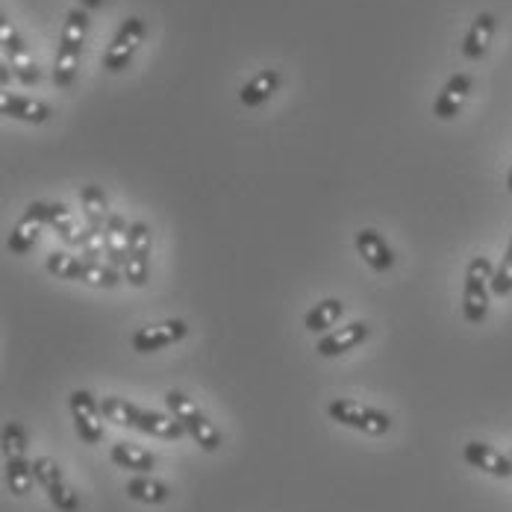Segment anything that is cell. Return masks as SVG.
<instances>
[{"label": "cell", "instance_id": "obj_10", "mask_svg": "<svg viewBox=\"0 0 512 512\" xmlns=\"http://www.w3.org/2000/svg\"><path fill=\"white\" fill-rule=\"evenodd\" d=\"M68 407H71V418H74L77 436L86 445H98L103 439L101 401H95V395L89 389H74L68 395Z\"/></svg>", "mask_w": 512, "mask_h": 512}, {"label": "cell", "instance_id": "obj_8", "mask_svg": "<svg viewBox=\"0 0 512 512\" xmlns=\"http://www.w3.org/2000/svg\"><path fill=\"white\" fill-rule=\"evenodd\" d=\"M33 471H36V483L45 489L48 501H51L56 510H80V495L71 489V483L65 480V474H62V468L56 465V460H51V457H39V460H33Z\"/></svg>", "mask_w": 512, "mask_h": 512}, {"label": "cell", "instance_id": "obj_14", "mask_svg": "<svg viewBox=\"0 0 512 512\" xmlns=\"http://www.w3.org/2000/svg\"><path fill=\"white\" fill-rule=\"evenodd\" d=\"M354 245H357V254L362 256V262L377 274H383L395 265V251L389 248V242L374 227H362L354 236Z\"/></svg>", "mask_w": 512, "mask_h": 512}, {"label": "cell", "instance_id": "obj_27", "mask_svg": "<svg viewBox=\"0 0 512 512\" xmlns=\"http://www.w3.org/2000/svg\"><path fill=\"white\" fill-rule=\"evenodd\" d=\"M101 410H103V418H106V421H112V424H118V427H130V430H136V427H139L142 407L130 404L127 398H115V395H109V398H103L101 401Z\"/></svg>", "mask_w": 512, "mask_h": 512}, {"label": "cell", "instance_id": "obj_3", "mask_svg": "<svg viewBox=\"0 0 512 512\" xmlns=\"http://www.w3.org/2000/svg\"><path fill=\"white\" fill-rule=\"evenodd\" d=\"M45 271L59 277V280H77V283L98 286V289H112V286L121 283L118 268L109 265V262H92V259H83V256L56 254V251L45 259Z\"/></svg>", "mask_w": 512, "mask_h": 512}, {"label": "cell", "instance_id": "obj_11", "mask_svg": "<svg viewBox=\"0 0 512 512\" xmlns=\"http://www.w3.org/2000/svg\"><path fill=\"white\" fill-rule=\"evenodd\" d=\"M189 336V324L183 318H168V321H159V324H148V327H139L133 336H130V345L136 354H154L162 351L168 345H177Z\"/></svg>", "mask_w": 512, "mask_h": 512}, {"label": "cell", "instance_id": "obj_20", "mask_svg": "<svg viewBox=\"0 0 512 512\" xmlns=\"http://www.w3.org/2000/svg\"><path fill=\"white\" fill-rule=\"evenodd\" d=\"M280 83H283V74L277 68H265L259 71L254 80H248L242 89H239V103L248 106V109H256L262 103H268L274 98V92H280Z\"/></svg>", "mask_w": 512, "mask_h": 512}, {"label": "cell", "instance_id": "obj_17", "mask_svg": "<svg viewBox=\"0 0 512 512\" xmlns=\"http://www.w3.org/2000/svg\"><path fill=\"white\" fill-rule=\"evenodd\" d=\"M495 30H498L495 15H492V12H480V15L471 21L468 33H465V39H462V56L471 59V62L483 59L486 51H489V45H492V39H495Z\"/></svg>", "mask_w": 512, "mask_h": 512}, {"label": "cell", "instance_id": "obj_12", "mask_svg": "<svg viewBox=\"0 0 512 512\" xmlns=\"http://www.w3.org/2000/svg\"><path fill=\"white\" fill-rule=\"evenodd\" d=\"M42 227H48V204L45 201H33V204L24 209V215L18 218L15 230L9 233L6 239V251L12 256H24L33 251Z\"/></svg>", "mask_w": 512, "mask_h": 512}, {"label": "cell", "instance_id": "obj_2", "mask_svg": "<svg viewBox=\"0 0 512 512\" xmlns=\"http://www.w3.org/2000/svg\"><path fill=\"white\" fill-rule=\"evenodd\" d=\"M492 277L495 265L489 256H474L465 268V283H462V318L468 324H483L492 304Z\"/></svg>", "mask_w": 512, "mask_h": 512}, {"label": "cell", "instance_id": "obj_15", "mask_svg": "<svg viewBox=\"0 0 512 512\" xmlns=\"http://www.w3.org/2000/svg\"><path fill=\"white\" fill-rule=\"evenodd\" d=\"M471 86H474V80H471V74H454L445 86H442V92H439V98L433 103V115L439 118V121H451V118H457L460 115V109L468 101V95H471Z\"/></svg>", "mask_w": 512, "mask_h": 512}, {"label": "cell", "instance_id": "obj_18", "mask_svg": "<svg viewBox=\"0 0 512 512\" xmlns=\"http://www.w3.org/2000/svg\"><path fill=\"white\" fill-rule=\"evenodd\" d=\"M127 251H130V224L118 212H112L109 221H106V230H103L106 262L115 265V268H124L127 265Z\"/></svg>", "mask_w": 512, "mask_h": 512}, {"label": "cell", "instance_id": "obj_31", "mask_svg": "<svg viewBox=\"0 0 512 512\" xmlns=\"http://www.w3.org/2000/svg\"><path fill=\"white\" fill-rule=\"evenodd\" d=\"M77 3H80V6H83L86 12H89V9H101L106 0H77Z\"/></svg>", "mask_w": 512, "mask_h": 512}, {"label": "cell", "instance_id": "obj_19", "mask_svg": "<svg viewBox=\"0 0 512 512\" xmlns=\"http://www.w3.org/2000/svg\"><path fill=\"white\" fill-rule=\"evenodd\" d=\"M0 112L6 118L24 121V124H45V121H51V106L48 103L33 101V98H24V95H9V92L0 95Z\"/></svg>", "mask_w": 512, "mask_h": 512}, {"label": "cell", "instance_id": "obj_1", "mask_svg": "<svg viewBox=\"0 0 512 512\" xmlns=\"http://www.w3.org/2000/svg\"><path fill=\"white\" fill-rule=\"evenodd\" d=\"M86 36H89V12H86L83 6H74V9L65 15L62 36H59V48H56V56H53L51 77L56 89H68V86L77 80Z\"/></svg>", "mask_w": 512, "mask_h": 512}, {"label": "cell", "instance_id": "obj_30", "mask_svg": "<svg viewBox=\"0 0 512 512\" xmlns=\"http://www.w3.org/2000/svg\"><path fill=\"white\" fill-rule=\"evenodd\" d=\"M492 295L498 298H507L512 295V239L507 245V254L501 259V265L495 268V277H492Z\"/></svg>", "mask_w": 512, "mask_h": 512}, {"label": "cell", "instance_id": "obj_22", "mask_svg": "<svg viewBox=\"0 0 512 512\" xmlns=\"http://www.w3.org/2000/svg\"><path fill=\"white\" fill-rule=\"evenodd\" d=\"M80 204H83V215H86L89 233L103 236L106 221H109V201H106V195H103L101 186H95V183L83 186V192H80Z\"/></svg>", "mask_w": 512, "mask_h": 512}, {"label": "cell", "instance_id": "obj_25", "mask_svg": "<svg viewBox=\"0 0 512 512\" xmlns=\"http://www.w3.org/2000/svg\"><path fill=\"white\" fill-rule=\"evenodd\" d=\"M3 477H6V489L15 495V498H24L30 495L33 489V480H36V471H33V462L27 457H9L3 460Z\"/></svg>", "mask_w": 512, "mask_h": 512}, {"label": "cell", "instance_id": "obj_29", "mask_svg": "<svg viewBox=\"0 0 512 512\" xmlns=\"http://www.w3.org/2000/svg\"><path fill=\"white\" fill-rule=\"evenodd\" d=\"M27 457V430L18 421H6L3 427V460Z\"/></svg>", "mask_w": 512, "mask_h": 512}, {"label": "cell", "instance_id": "obj_33", "mask_svg": "<svg viewBox=\"0 0 512 512\" xmlns=\"http://www.w3.org/2000/svg\"><path fill=\"white\" fill-rule=\"evenodd\" d=\"M507 186H510V192H512V165H510V174H507Z\"/></svg>", "mask_w": 512, "mask_h": 512}, {"label": "cell", "instance_id": "obj_16", "mask_svg": "<svg viewBox=\"0 0 512 512\" xmlns=\"http://www.w3.org/2000/svg\"><path fill=\"white\" fill-rule=\"evenodd\" d=\"M462 460L468 462L471 468H480V471L492 474V477H501V480L512 477V457L501 454V451H495L492 445L468 442V445L462 448Z\"/></svg>", "mask_w": 512, "mask_h": 512}, {"label": "cell", "instance_id": "obj_13", "mask_svg": "<svg viewBox=\"0 0 512 512\" xmlns=\"http://www.w3.org/2000/svg\"><path fill=\"white\" fill-rule=\"evenodd\" d=\"M368 333H371V327H368L365 321H351V324H345V327H339V330L324 333V336L315 342V354L324 359L342 357V354L359 348V345L368 339Z\"/></svg>", "mask_w": 512, "mask_h": 512}, {"label": "cell", "instance_id": "obj_28", "mask_svg": "<svg viewBox=\"0 0 512 512\" xmlns=\"http://www.w3.org/2000/svg\"><path fill=\"white\" fill-rule=\"evenodd\" d=\"M48 227L65 245H74L80 239L77 236V224H74V212L65 204H48Z\"/></svg>", "mask_w": 512, "mask_h": 512}, {"label": "cell", "instance_id": "obj_24", "mask_svg": "<svg viewBox=\"0 0 512 512\" xmlns=\"http://www.w3.org/2000/svg\"><path fill=\"white\" fill-rule=\"evenodd\" d=\"M124 492H127V498H133V501H139V504H148V507H159V504H165V501L171 498L168 483H162V480H156V477H148V474L127 480V489H124Z\"/></svg>", "mask_w": 512, "mask_h": 512}, {"label": "cell", "instance_id": "obj_32", "mask_svg": "<svg viewBox=\"0 0 512 512\" xmlns=\"http://www.w3.org/2000/svg\"><path fill=\"white\" fill-rule=\"evenodd\" d=\"M0 83H3V89H6V83H9V65H6V62L0 65Z\"/></svg>", "mask_w": 512, "mask_h": 512}, {"label": "cell", "instance_id": "obj_5", "mask_svg": "<svg viewBox=\"0 0 512 512\" xmlns=\"http://www.w3.org/2000/svg\"><path fill=\"white\" fill-rule=\"evenodd\" d=\"M327 415L342 424V427H351L357 433L365 436H386L392 430V415L377 407H368V404H359L351 398H336L327 404Z\"/></svg>", "mask_w": 512, "mask_h": 512}, {"label": "cell", "instance_id": "obj_23", "mask_svg": "<svg viewBox=\"0 0 512 512\" xmlns=\"http://www.w3.org/2000/svg\"><path fill=\"white\" fill-rule=\"evenodd\" d=\"M139 433H148V436H156V439H165V442H174L180 436H186L183 424L168 412H154V410H142L139 415Z\"/></svg>", "mask_w": 512, "mask_h": 512}, {"label": "cell", "instance_id": "obj_7", "mask_svg": "<svg viewBox=\"0 0 512 512\" xmlns=\"http://www.w3.org/2000/svg\"><path fill=\"white\" fill-rule=\"evenodd\" d=\"M0 45H3V59L12 68V74L18 77L21 86H36L42 80L39 65L30 59V51L21 39V33L12 27V21L6 15H0Z\"/></svg>", "mask_w": 512, "mask_h": 512}, {"label": "cell", "instance_id": "obj_21", "mask_svg": "<svg viewBox=\"0 0 512 512\" xmlns=\"http://www.w3.org/2000/svg\"><path fill=\"white\" fill-rule=\"evenodd\" d=\"M109 460L115 462L118 468H127V471H136V474H151L156 468V457L142 448V445H133V442H115L112 451H109Z\"/></svg>", "mask_w": 512, "mask_h": 512}, {"label": "cell", "instance_id": "obj_9", "mask_svg": "<svg viewBox=\"0 0 512 512\" xmlns=\"http://www.w3.org/2000/svg\"><path fill=\"white\" fill-rule=\"evenodd\" d=\"M151 251H154L151 227L145 221H133L130 224V251H127L124 277L136 289H142L151 280Z\"/></svg>", "mask_w": 512, "mask_h": 512}, {"label": "cell", "instance_id": "obj_26", "mask_svg": "<svg viewBox=\"0 0 512 512\" xmlns=\"http://www.w3.org/2000/svg\"><path fill=\"white\" fill-rule=\"evenodd\" d=\"M342 315H345V304L339 298H324L321 304L309 309L307 318H304V327L309 333H330Z\"/></svg>", "mask_w": 512, "mask_h": 512}, {"label": "cell", "instance_id": "obj_4", "mask_svg": "<svg viewBox=\"0 0 512 512\" xmlns=\"http://www.w3.org/2000/svg\"><path fill=\"white\" fill-rule=\"evenodd\" d=\"M165 407H168V412L183 424L186 436H192V439L198 442L201 451L212 454V451L221 448V430L206 418L204 412L198 410V404H195L189 395H183V392H177V389H168V392H165Z\"/></svg>", "mask_w": 512, "mask_h": 512}, {"label": "cell", "instance_id": "obj_6", "mask_svg": "<svg viewBox=\"0 0 512 512\" xmlns=\"http://www.w3.org/2000/svg\"><path fill=\"white\" fill-rule=\"evenodd\" d=\"M145 36H148V24H145V18H139V15L127 18V21L118 27V33L112 36V42H109L106 53H103V68H106L109 74L124 71V68L133 62V56H136V51H139V45L145 42Z\"/></svg>", "mask_w": 512, "mask_h": 512}, {"label": "cell", "instance_id": "obj_34", "mask_svg": "<svg viewBox=\"0 0 512 512\" xmlns=\"http://www.w3.org/2000/svg\"><path fill=\"white\" fill-rule=\"evenodd\" d=\"M510 457H512V454H510Z\"/></svg>", "mask_w": 512, "mask_h": 512}]
</instances>
